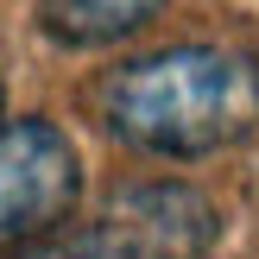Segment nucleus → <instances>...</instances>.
I'll list each match as a JSON object with an SVG mask.
<instances>
[{"label": "nucleus", "mask_w": 259, "mask_h": 259, "mask_svg": "<svg viewBox=\"0 0 259 259\" xmlns=\"http://www.w3.org/2000/svg\"><path fill=\"white\" fill-rule=\"evenodd\" d=\"M101 126L133 152L209 158L259 126V63L234 45H171L101 82Z\"/></svg>", "instance_id": "nucleus-1"}, {"label": "nucleus", "mask_w": 259, "mask_h": 259, "mask_svg": "<svg viewBox=\"0 0 259 259\" xmlns=\"http://www.w3.org/2000/svg\"><path fill=\"white\" fill-rule=\"evenodd\" d=\"M215 240V209L190 184H139L114 196L95 222L32 240L13 259H202Z\"/></svg>", "instance_id": "nucleus-2"}, {"label": "nucleus", "mask_w": 259, "mask_h": 259, "mask_svg": "<svg viewBox=\"0 0 259 259\" xmlns=\"http://www.w3.org/2000/svg\"><path fill=\"white\" fill-rule=\"evenodd\" d=\"M82 196V158L51 120H0V253L51 234Z\"/></svg>", "instance_id": "nucleus-3"}, {"label": "nucleus", "mask_w": 259, "mask_h": 259, "mask_svg": "<svg viewBox=\"0 0 259 259\" xmlns=\"http://www.w3.org/2000/svg\"><path fill=\"white\" fill-rule=\"evenodd\" d=\"M164 0H38V25L57 45H120L139 25H152Z\"/></svg>", "instance_id": "nucleus-4"}]
</instances>
